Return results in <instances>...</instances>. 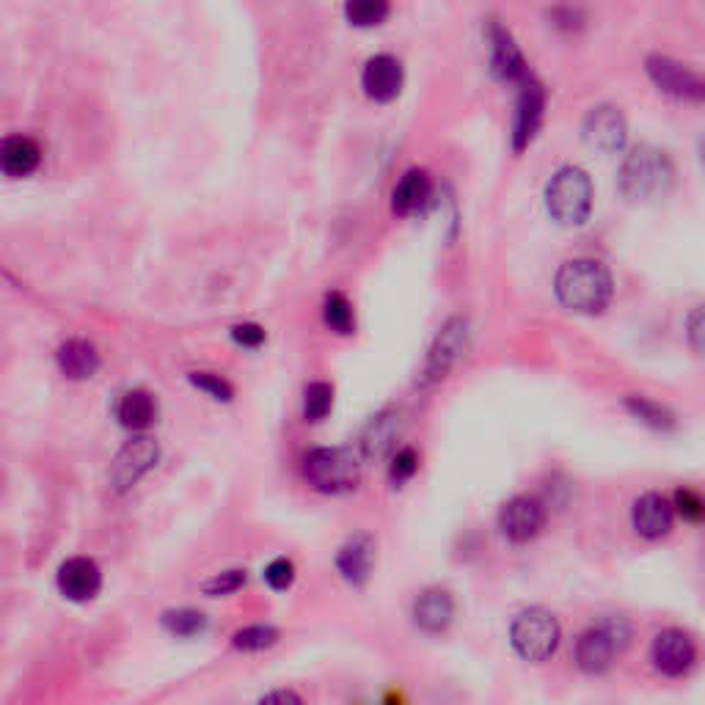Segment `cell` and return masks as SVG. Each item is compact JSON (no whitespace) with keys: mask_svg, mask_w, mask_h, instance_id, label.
I'll return each mask as SVG.
<instances>
[{"mask_svg":"<svg viewBox=\"0 0 705 705\" xmlns=\"http://www.w3.org/2000/svg\"><path fill=\"white\" fill-rule=\"evenodd\" d=\"M554 289L562 306L582 315H595L606 309L615 284H612V273L595 259H571L556 273Z\"/></svg>","mask_w":705,"mask_h":705,"instance_id":"obj_1","label":"cell"},{"mask_svg":"<svg viewBox=\"0 0 705 705\" xmlns=\"http://www.w3.org/2000/svg\"><path fill=\"white\" fill-rule=\"evenodd\" d=\"M631 636H634V625L629 623V617L610 615L599 620V623L590 625L576 636L573 662L590 678L606 675L615 667L617 658L623 656L625 647L631 645Z\"/></svg>","mask_w":705,"mask_h":705,"instance_id":"obj_2","label":"cell"},{"mask_svg":"<svg viewBox=\"0 0 705 705\" xmlns=\"http://www.w3.org/2000/svg\"><path fill=\"white\" fill-rule=\"evenodd\" d=\"M673 161L667 152L656 150L651 144H640L625 155L617 174V187L629 202H653L667 196L673 187Z\"/></svg>","mask_w":705,"mask_h":705,"instance_id":"obj_3","label":"cell"},{"mask_svg":"<svg viewBox=\"0 0 705 705\" xmlns=\"http://www.w3.org/2000/svg\"><path fill=\"white\" fill-rule=\"evenodd\" d=\"M545 207L562 226H582L593 213V182L576 166L560 168L545 185Z\"/></svg>","mask_w":705,"mask_h":705,"instance_id":"obj_4","label":"cell"},{"mask_svg":"<svg viewBox=\"0 0 705 705\" xmlns=\"http://www.w3.org/2000/svg\"><path fill=\"white\" fill-rule=\"evenodd\" d=\"M304 477L315 491L328 493V497H339V493H350L358 488L361 480V469L352 452L343 447H320L311 449L304 458Z\"/></svg>","mask_w":705,"mask_h":705,"instance_id":"obj_5","label":"cell"},{"mask_svg":"<svg viewBox=\"0 0 705 705\" xmlns=\"http://www.w3.org/2000/svg\"><path fill=\"white\" fill-rule=\"evenodd\" d=\"M560 620L551 615L549 610H540V606L524 610L510 623V645L524 662H549L556 653V647H560Z\"/></svg>","mask_w":705,"mask_h":705,"instance_id":"obj_6","label":"cell"},{"mask_svg":"<svg viewBox=\"0 0 705 705\" xmlns=\"http://www.w3.org/2000/svg\"><path fill=\"white\" fill-rule=\"evenodd\" d=\"M651 664L662 678L681 681L689 678L701 664V647L689 631L670 625L662 629L651 642Z\"/></svg>","mask_w":705,"mask_h":705,"instance_id":"obj_7","label":"cell"},{"mask_svg":"<svg viewBox=\"0 0 705 705\" xmlns=\"http://www.w3.org/2000/svg\"><path fill=\"white\" fill-rule=\"evenodd\" d=\"M545 521H549V510L538 497H529V493L513 497L499 513V529L515 545H527L534 538H540Z\"/></svg>","mask_w":705,"mask_h":705,"instance_id":"obj_8","label":"cell"},{"mask_svg":"<svg viewBox=\"0 0 705 705\" xmlns=\"http://www.w3.org/2000/svg\"><path fill=\"white\" fill-rule=\"evenodd\" d=\"M157 458H161V447L150 436H135L133 441H127L122 447V452L116 454L111 466V486L119 493L130 491L146 471L155 469Z\"/></svg>","mask_w":705,"mask_h":705,"instance_id":"obj_9","label":"cell"},{"mask_svg":"<svg viewBox=\"0 0 705 705\" xmlns=\"http://www.w3.org/2000/svg\"><path fill=\"white\" fill-rule=\"evenodd\" d=\"M647 75L664 94L678 96V100L703 102L705 100V78L692 72L689 67L667 59V55H651L647 59Z\"/></svg>","mask_w":705,"mask_h":705,"instance_id":"obj_10","label":"cell"},{"mask_svg":"<svg viewBox=\"0 0 705 705\" xmlns=\"http://www.w3.org/2000/svg\"><path fill=\"white\" fill-rule=\"evenodd\" d=\"M466 343H469V323L454 317L447 326L441 328L439 339L430 348L428 364H425V384H439V380L447 378L449 369L460 361V356L466 352Z\"/></svg>","mask_w":705,"mask_h":705,"instance_id":"obj_11","label":"cell"},{"mask_svg":"<svg viewBox=\"0 0 705 705\" xmlns=\"http://www.w3.org/2000/svg\"><path fill=\"white\" fill-rule=\"evenodd\" d=\"M631 527L645 540L667 538L675 527L673 499L658 491L642 493L634 502V508H631Z\"/></svg>","mask_w":705,"mask_h":705,"instance_id":"obj_12","label":"cell"},{"mask_svg":"<svg viewBox=\"0 0 705 705\" xmlns=\"http://www.w3.org/2000/svg\"><path fill=\"white\" fill-rule=\"evenodd\" d=\"M545 111V89L527 75L519 83V102H515V119H513V150L521 152L532 144L538 135L540 124H543Z\"/></svg>","mask_w":705,"mask_h":705,"instance_id":"obj_13","label":"cell"},{"mask_svg":"<svg viewBox=\"0 0 705 705\" xmlns=\"http://www.w3.org/2000/svg\"><path fill=\"white\" fill-rule=\"evenodd\" d=\"M584 141L593 150L604 152V155H615L625 146V135H629V127H625V119L617 108L612 105H599L588 113L584 119Z\"/></svg>","mask_w":705,"mask_h":705,"instance_id":"obj_14","label":"cell"},{"mask_svg":"<svg viewBox=\"0 0 705 705\" xmlns=\"http://www.w3.org/2000/svg\"><path fill=\"white\" fill-rule=\"evenodd\" d=\"M59 593L67 601H75V604H86V601L96 599V593L102 590V571L94 560L89 556H72L64 565L59 568Z\"/></svg>","mask_w":705,"mask_h":705,"instance_id":"obj_15","label":"cell"},{"mask_svg":"<svg viewBox=\"0 0 705 705\" xmlns=\"http://www.w3.org/2000/svg\"><path fill=\"white\" fill-rule=\"evenodd\" d=\"M488 42H491V72L499 81L521 83L527 75H532L515 39L499 22L488 25Z\"/></svg>","mask_w":705,"mask_h":705,"instance_id":"obj_16","label":"cell"},{"mask_svg":"<svg viewBox=\"0 0 705 705\" xmlns=\"http://www.w3.org/2000/svg\"><path fill=\"white\" fill-rule=\"evenodd\" d=\"M413 623L419 631L430 636H439L452 625L454 620V599L449 590L443 588H428L417 595L411 610Z\"/></svg>","mask_w":705,"mask_h":705,"instance_id":"obj_17","label":"cell"},{"mask_svg":"<svg viewBox=\"0 0 705 705\" xmlns=\"http://www.w3.org/2000/svg\"><path fill=\"white\" fill-rule=\"evenodd\" d=\"M375 568V538L367 532L352 534L337 554V571L352 588H364Z\"/></svg>","mask_w":705,"mask_h":705,"instance_id":"obj_18","label":"cell"},{"mask_svg":"<svg viewBox=\"0 0 705 705\" xmlns=\"http://www.w3.org/2000/svg\"><path fill=\"white\" fill-rule=\"evenodd\" d=\"M361 86L372 100L391 102L402 89V64L395 55H375L364 67Z\"/></svg>","mask_w":705,"mask_h":705,"instance_id":"obj_19","label":"cell"},{"mask_svg":"<svg viewBox=\"0 0 705 705\" xmlns=\"http://www.w3.org/2000/svg\"><path fill=\"white\" fill-rule=\"evenodd\" d=\"M397 439H400V413L380 411L367 422L358 439V449L367 460H380L395 452Z\"/></svg>","mask_w":705,"mask_h":705,"instance_id":"obj_20","label":"cell"},{"mask_svg":"<svg viewBox=\"0 0 705 705\" xmlns=\"http://www.w3.org/2000/svg\"><path fill=\"white\" fill-rule=\"evenodd\" d=\"M433 193V185H430V176L422 168H411L400 176V182L395 185V193H391V210L397 215H413L425 207V202Z\"/></svg>","mask_w":705,"mask_h":705,"instance_id":"obj_21","label":"cell"},{"mask_svg":"<svg viewBox=\"0 0 705 705\" xmlns=\"http://www.w3.org/2000/svg\"><path fill=\"white\" fill-rule=\"evenodd\" d=\"M42 152H39L37 141L25 139V135H11L0 146V166L9 176H28L37 172Z\"/></svg>","mask_w":705,"mask_h":705,"instance_id":"obj_22","label":"cell"},{"mask_svg":"<svg viewBox=\"0 0 705 705\" xmlns=\"http://www.w3.org/2000/svg\"><path fill=\"white\" fill-rule=\"evenodd\" d=\"M116 417L127 430L150 428V425L155 422V417H157L155 397H152L150 391H144V389L124 391V395L119 397Z\"/></svg>","mask_w":705,"mask_h":705,"instance_id":"obj_23","label":"cell"},{"mask_svg":"<svg viewBox=\"0 0 705 705\" xmlns=\"http://www.w3.org/2000/svg\"><path fill=\"white\" fill-rule=\"evenodd\" d=\"M59 367L67 378L86 380L100 367V356H96L94 345L83 343V339H70L59 348Z\"/></svg>","mask_w":705,"mask_h":705,"instance_id":"obj_24","label":"cell"},{"mask_svg":"<svg viewBox=\"0 0 705 705\" xmlns=\"http://www.w3.org/2000/svg\"><path fill=\"white\" fill-rule=\"evenodd\" d=\"M623 406L625 411L636 419V422L656 430V433H670V430H675V413L670 411L667 406H662L658 400H651V397H642V395H631L625 397Z\"/></svg>","mask_w":705,"mask_h":705,"instance_id":"obj_25","label":"cell"},{"mask_svg":"<svg viewBox=\"0 0 705 705\" xmlns=\"http://www.w3.org/2000/svg\"><path fill=\"white\" fill-rule=\"evenodd\" d=\"M670 499H673L675 519H681L684 524H692V527L705 524V497L697 491V488L678 486Z\"/></svg>","mask_w":705,"mask_h":705,"instance_id":"obj_26","label":"cell"},{"mask_svg":"<svg viewBox=\"0 0 705 705\" xmlns=\"http://www.w3.org/2000/svg\"><path fill=\"white\" fill-rule=\"evenodd\" d=\"M334 408V389L323 380L309 384L304 391V419L306 422H323Z\"/></svg>","mask_w":705,"mask_h":705,"instance_id":"obj_27","label":"cell"},{"mask_svg":"<svg viewBox=\"0 0 705 705\" xmlns=\"http://www.w3.org/2000/svg\"><path fill=\"white\" fill-rule=\"evenodd\" d=\"M278 642V631L273 625H246V629L235 631L232 636V645L235 651L243 653H257V651H267Z\"/></svg>","mask_w":705,"mask_h":705,"instance_id":"obj_28","label":"cell"},{"mask_svg":"<svg viewBox=\"0 0 705 705\" xmlns=\"http://www.w3.org/2000/svg\"><path fill=\"white\" fill-rule=\"evenodd\" d=\"M163 629L168 634L182 636V640H191V636H198L207 629V617L196 610H172L163 615Z\"/></svg>","mask_w":705,"mask_h":705,"instance_id":"obj_29","label":"cell"},{"mask_svg":"<svg viewBox=\"0 0 705 705\" xmlns=\"http://www.w3.org/2000/svg\"><path fill=\"white\" fill-rule=\"evenodd\" d=\"M345 17L358 28H372L389 17V6L380 0H356V3L345 6Z\"/></svg>","mask_w":705,"mask_h":705,"instance_id":"obj_30","label":"cell"},{"mask_svg":"<svg viewBox=\"0 0 705 705\" xmlns=\"http://www.w3.org/2000/svg\"><path fill=\"white\" fill-rule=\"evenodd\" d=\"M323 315H326L328 328H334L337 334H352L356 320H352V306H350V300L345 298V295H339V293L328 295L326 306H323Z\"/></svg>","mask_w":705,"mask_h":705,"instance_id":"obj_31","label":"cell"},{"mask_svg":"<svg viewBox=\"0 0 705 705\" xmlns=\"http://www.w3.org/2000/svg\"><path fill=\"white\" fill-rule=\"evenodd\" d=\"M246 582H248L246 571H237L235 568V571L215 573L213 579H207V582L202 584V590L204 595H210V599H221V595H232L241 588H246Z\"/></svg>","mask_w":705,"mask_h":705,"instance_id":"obj_32","label":"cell"},{"mask_svg":"<svg viewBox=\"0 0 705 705\" xmlns=\"http://www.w3.org/2000/svg\"><path fill=\"white\" fill-rule=\"evenodd\" d=\"M419 471V454L413 452L411 447H402L391 454V466H389V477L395 482V488H400L402 482L413 480V474Z\"/></svg>","mask_w":705,"mask_h":705,"instance_id":"obj_33","label":"cell"},{"mask_svg":"<svg viewBox=\"0 0 705 705\" xmlns=\"http://www.w3.org/2000/svg\"><path fill=\"white\" fill-rule=\"evenodd\" d=\"M191 384L196 386V389L207 391L213 400H221V402H229L232 395H235V391H232V386L226 384L221 375H213V372H193Z\"/></svg>","mask_w":705,"mask_h":705,"instance_id":"obj_34","label":"cell"},{"mask_svg":"<svg viewBox=\"0 0 705 705\" xmlns=\"http://www.w3.org/2000/svg\"><path fill=\"white\" fill-rule=\"evenodd\" d=\"M265 582L270 584L273 590H289L295 582V565L289 560H284V556H278V560H273L270 565L265 568Z\"/></svg>","mask_w":705,"mask_h":705,"instance_id":"obj_35","label":"cell"},{"mask_svg":"<svg viewBox=\"0 0 705 705\" xmlns=\"http://www.w3.org/2000/svg\"><path fill=\"white\" fill-rule=\"evenodd\" d=\"M686 337H689L692 348L705 356V304L697 306L686 320Z\"/></svg>","mask_w":705,"mask_h":705,"instance_id":"obj_36","label":"cell"},{"mask_svg":"<svg viewBox=\"0 0 705 705\" xmlns=\"http://www.w3.org/2000/svg\"><path fill=\"white\" fill-rule=\"evenodd\" d=\"M232 339L237 345H243V348H259L265 343V331L259 326H254V323H243V326L232 328Z\"/></svg>","mask_w":705,"mask_h":705,"instance_id":"obj_37","label":"cell"},{"mask_svg":"<svg viewBox=\"0 0 705 705\" xmlns=\"http://www.w3.org/2000/svg\"><path fill=\"white\" fill-rule=\"evenodd\" d=\"M259 705H304V701H300L298 692L276 689V692H270V695H265L263 701H259Z\"/></svg>","mask_w":705,"mask_h":705,"instance_id":"obj_38","label":"cell"},{"mask_svg":"<svg viewBox=\"0 0 705 705\" xmlns=\"http://www.w3.org/2000/svg\"><path fill=\"white\" fill-rule=\"evenodd\" d=\"M701 155H703V163H705V139H703V144H701Z\"/></svg>","mask_w":705,"mask_h":705,"instance_id":"obj_39","label":"cell"}]
</instances>
